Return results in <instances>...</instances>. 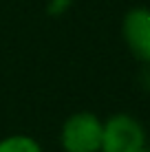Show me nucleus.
<instances>
[{
	"label": "nucleus",
	"mask_w": 150,
	"mask_h": 152,
	"mask_svg": "<svg viewBox=\"0 0 150 152\" xmlns=\"http://www.w3.org/2000/svg\"><path fill=\"white\" fill-rule=\"evenodd\" d=\"M148 145L143 124L130 113H115L104 119L100 152H139Z\"/></svg>",
	"instance_id": "nucleus-1"
},
{
	"label": "nucleus",
	"mask_w": 150,
	"mask_h": 152,
	"mask_svg": "<svg viewBox=\"0 0 150 152\" xmlns=\"http://www.w3.org/2000/svg\"><path fill=\"white\" fill-rule=\"evenodd\" d=\"M102 126H104V119L91 110L69 115L60 128L62 152H100Z\"/></svg>",
	"instance_id": "nucleus-2"
},
{
	"label": "nucleus",
	"mask_w": 150,
	"mask_h": 152,
	"mask_svg": "<svg viewBox=\"0 0 150 152\" xmlns=\"http://www.w3.org/2000/svg\"><path fill=\"white\" fill-rule=\"evenodd\" d=\"M121 40L139 64L150 66V7H130L121 18Z\"/></svg>",
	"instance_id": "nucleus-3"
},
{
	"label": "nucleus",
	"mask_w": 150,
	"mask_h": 152,
	"mask_svg": "<svg viewBox=\"0 0 150 152\" xmlns=\"http://www.w3.org/2000/svg\"><path fill=\"white\" fill-rule=\"evenodd\" d=\"M0 152H44L38 139L31 134H9L0 139Z\"/></svg>",
	"instance_id": "nucleus-4"
},
{
	"label": "nucleus",
	"mask_w": 150,
	"mask_h": 152,
	"mask_svg": "<svg viewBox=\"0 0 150 152\" xmlns=\"http://www.w3.org/2000/svg\"><path fill=\"white\" fill-rule=\"evenodd\" d=\"M139 152H150V148H148V145H146V148H141V150H139Z\"/></svg>",
	"instance_id": "nucleus-5"
}]
</instances>
